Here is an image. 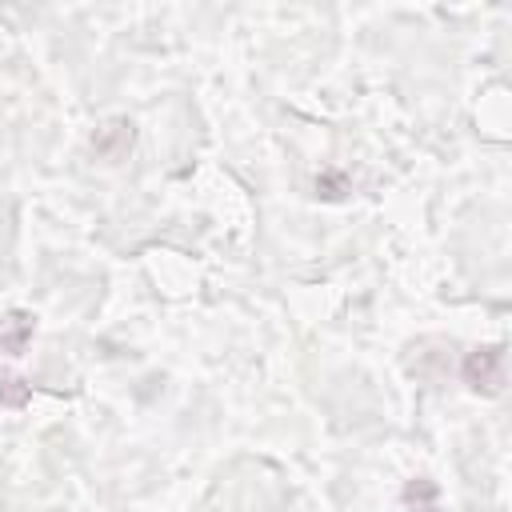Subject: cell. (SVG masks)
Returning a JSON list of instances; mask_svg holds the SVG:
<instances>
[{"instance_id": "1", "label": "cell", "mask_w": 512, "mask_h": 512, "mask_svg": "<svg viewBox=\"0 0 512 512\" xmlns=\"http://www.w3.org/2000/svg\"><path fill=\"white\" fill-rule=\"evenodd\" d=\"M500 348H476L468 360H464V380L472 388H484V392H496L500 388Z\"/></svg>"}]
</instances>
